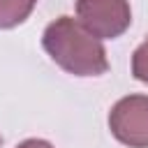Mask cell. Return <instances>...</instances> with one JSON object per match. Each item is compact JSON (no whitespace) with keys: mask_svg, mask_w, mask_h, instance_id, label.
<instances>
[{"mask_svg":"<svg viewBox=\"0 0 148 148\" xmlns=\"http://www.w3.org/2000/svg\"><path fill=\"white\" fill-rule=\"evenodd\" d=\"M42 46L49 58L74 76H99L109 69L102 39L90 35L76 18L58 16L44 28Z\"/></svg>","mask_w":148,"mask_h":148,"instance_id":"6da1fadb","label":"cell"},{"mask_svg":"<svg viewBox=\"0 0 148 148\" xmlns=\"http://www.w3.org/2000/svg\"><path fill=\"white\" fill-rule=\"evenodd\" d=\"M76 21L97 39H116L132 23L130 0H76Z\"/></svg>","mask_w":148,"mask_h":148,"instance_id":"7a4b0ae2","label":"cell"},{"mask_svg":"<svg viewBox=\"0 0 148 148\" xmlns=\"http://www.w3.org/2000/svg\"><path fill=\"white\" fill-rule=\"evenodd\" d=\"M111 134L130 148H148V95L120 97L109 111Z\"/></svg>","mask_w":148,"mask_h":148,"instance_id":"3957f363","label":"cell"},{"mask_svg":"<svg viewBox=\"0 0 148 148\" xmlns=\"http://www.w3.org/2000/svg\"><path fill=\"white\" fill-rule=\"evenodd\" d=\"M39 0H0V30L21 25Z\"/></svg>","mask_w":148,"mask_h":148,"instance_id":"277c9868","label":"cell"},{"mask_svg":"<svg viewBox=\"0 0 148 148\" xmlns=\"http://www.w3.org/2000/svg\"><path fill=\"white\" fill-rule=\"evenodd\" d=\"M132 74H134L136 81L148 83V37L132 53Z\"/></svg>","mask_w":148,"mask_h":148,"instance_id":"5b68a950","label":"cell"},{"mask_svg":"<svg viewBox=\"0 0 148 148\" xmlns=\"http://www.w3.org/2000/svg\"><path fill=\"white\" fill-rule=\"evenodd\" d=\"M16 148H53V143H49V141H44V139H25V141H21Z\"/></svg>","mask_w":148,"mask_h":148,"instance_id":"8992f818","label":"cell"},{"mask_svg":"<svg viewBox=\"0 0 148 148\" xmlns=\"http://www.w3.org/2000/svg\"><path fill=\"white\" fill-rule=\"evenodd\" d=\"M0 143H2V136H0Z\"/></svg>","mask_w":148,"mask_h":148,"instance_id":"52a82bcc","label":"cell"}]
</instances>
